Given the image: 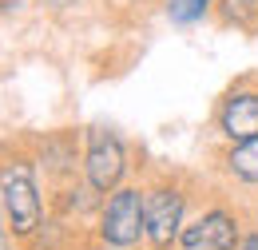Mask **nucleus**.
Listing matches in <instances>:
<instances>
[{
    "instance_id": "nucleus-1",
    "label": "nucleus",
    "mask_w": 258,
    "mask_h": 250,
    "mask_svg": "<svg viewBox=\"0 0 258 250\" xmlns=\"http://www.w3.org/2000/svg\"><path fill=\"white\" fill-rule=\"evenodd\" d=\"M0 207L8 219V234L16 246H24L48 219V187L40 179L28 139L0 147Z\"/></svg>"
},
{
    "instance_id": "nucleus-2",
    "label": "nucleus",
    "mask_w": 258,
    "mask_h": 250,
    "mask_svg": "<svg viewBox=\"0 0 258 250\" xmlns=\"http://www.w3.org/2000/svg\"><path fill=\"white\" fill-rule=\"evenodd\" d=\"M195 187L179 171H151L143 179V219H147V242L143 250H179V234L191 219Z\"/></svg>"
},
{
    "instance_id": "nucleus-3",
    "label": "nucleus",
    "mask_w": 258,
    "mask_h": 250,
    "mask_svg": "<svg viewBox=\"0 0 258 250\" xmlns=\"http://www.w3.org/2000/svg\"><path fill=\"white\" fill-rule=\"evenodd\" d=\"M147 219H143V179H131L111 195H103V207L92 226L96 250H143Z\"/></svg>"
},
{
    "instance_id": "nucleus-4",
    "label": "nucleus",
    "mask_w": 258,
    "mask_h": 250,
    "mask_svg": "<svg viewBox=\"0 0 258 250\" xmlns=\"http://www.w3.org/2000/svg\"><path fill=\"white\" fill-rule=\"evenodd\" d=\"M246 230H250V211L230 203L226 195H211L191 211L179 234V250H238Z\"/></svg>"
},
{
    "instance_id": "nucleus-5",
    "label": "nucleus",
    "mask_w": 258,
    "mask_h": 250,
    "mask_svg": "<svg viewBox=\"0 0 258 250\" xmlns=\"http://www.w3.org/2000/svg\"><path fill=\"white\" fill-rule=\"evenodd\" d=\"M84 135V183L96 187L99 195H111L115 187L131 183V147L119 139V131L103 123H92L80 131Z\"/></svg>"
},
{
    "instance_id": "nucleus-6",
    "label": "nucleus",
    "mask_w": 258,
    "mask_h": 250,
    "mask_svg": "<svg viewBox=\"0 0 258 250\" xmlns=\"http://www.w3.org/2000/svg\"><path fill=\"white\" fill-rule=\"evenodd\" d=\"M28 147H32V159L48 191L64 187L72 179H84V135L80 131L56 127V131H44V135L28 139Z\"/></svg>"
},
{
    "instance_id": "nucleus-7",
    "label": "nucleus",
    "mask_w": 258,
    "mask_h": 250,
    "mask_svg": "<svg viewBox=\"0 0 258 250\" xmlns=\"http://www.w3.org/2000/svg\"><path fill=\"white\" fill-rule=\"evenodd\" d=\"M211 131L219 143H246L258 135V76H238L215 103Z\"/></svg>"
},
{
    "instance_id": "nucleus-8",
    "label": "nucleus",
    "mask_w": 258,
    "mask_h": 250,
    "mask_svg": "<svg viewBox=\"0 0 258 250\" xmlns=\"http://www.w3.org/2000/svg\"><path fill=\"white\" fill-rule=\"evenodd\" d=\"M99 207H103V195L96 187H88L84 179H72L64 187L48 191V211L56 215V219L72 222V226H80V230H88L92 234V226H96V215Z\"/></svg>"
},
{
    "instance_id": "nucleus-9",
    "label": "nucleus",
    "mask_w": 258,
    "mask_h": 250,
    "mask_svg": "<svg viewBox=\"0 0 258 250\" xmlns=\"http://www.w3.org/2000/svg\"><path fill=\"white\" fill-rule=\"evenodd\" d=\"M215 171L223 175L226 187L258 191V135L246 143H223L215 151Z\"/></svg>"
},
{
    "instance_id": "nucleus-10",
    "label": "nucleus",
    "mask_w": 258,
    "mask_h": 250,
    "mask_svg": "<svg viewBox=\"0 0 258 250\" xmlns=\"http://www.w3.org/2000/svg\"><path fill=\"white\" fill-rule=\"evenodd\" d=\"M215 24L242 36L258 32V0H215Z\"/></svg>"
},
{
    "instance_id": "nucleus-11",
    "label": "nucleus",
    "mask_w": 258,
    "mask_h": 250,
    "mask_svg": "<svg viewBox=\"0 0 258 250\" xmlns=\"http://www.w3.org/2000/svg\"><path fill=\"white\" fill-rule=\"evenodd\" d=\"M163 16L175 28H195L203 20H215V0H163Z\"/></svg>"
},
{
    "instance_id": "nucleus-12",
    "label": "nucleus",
    "mask_w": 258,
    "mask_h": 250,
    "mask_svg": "<svg viewBox=\"0 0 258 250\" xmlns=\"http://www.w3.org/2000/svg\"><path fill=\"white\" fill-rule=\"evenodd\" d=\"M107 8H115V12H143L151 0H103Z\"/></svg>"
},
{
    "instance_id": "nucleus-13",
    "label": "nucleus",
    "mask_w": 258,
    "mask_h": 250,
    "mask_svg": "<svg viewBox=\"0 0 258 250\" xmlns=\"http://www.w3.org/2000/svg\"><path fill=\"white\" fill-rule=\"evenodd\" d=\"M84 0H40V8H48V12H72V8H80Z\"/></svg>"
},
{
    "instance_id": "nucleus-14",
    "label": "nucleus",
    "mask_w": 258,
    "mask_h": 250,
    "mask_svg": "<svg viewBox=\"0 0 258 250\" xmlns=\"http://www.w3.org/2000/svg\"><path fill=\"white\" fill-rule=\"evenodd\" d=\"M238 250H258V226L250 222V230L242 234V242H238Z\"/></svg>"
},
{
    "instance_id": "nucleus-15",
    "label": "nucleus",
    "mask_w": 258,
    "mask_h": 250,
    "mask_svg": "<svg viewBox=\"0 0 258 250\" xmlns=\"http://www.w3.org/2000/svg\"><path fill=\"white\" fill-rule=\"evenodd\" d=\"M20 4H24V0H0V16H12Z\"/></svg>"
},
{
    "instance_id": "nucleus-16",
    "label": "nucleus",
    "mask_w": 258,
    "mask_h": 250,
    "mask_svg": "<svg viewBox=\"0 0 258 250\" xmlns=\"http://www.w3.org/2000/svg\"><path fill=\"white\" fill-rule=\"evenodd\" d=\"M4 234H8V219H4V207H0V242H4Z\"/></svg>"
},
{
    "instance_id": "nucleus-17",
    "label": "nucleus",
    "mask_w": 258,
    "mask_h": 250,
    "mask_svg": "<svg viewBox=\"0 0 258 250\" xmlns=\"http://www.w3.org/2000/svg\"><path fill=\"white\" fill-rule=\"evenodd\" d=\"M250 222H254V226H258V203H254V207H250Z\"/></svg>"
}]
</instances>
